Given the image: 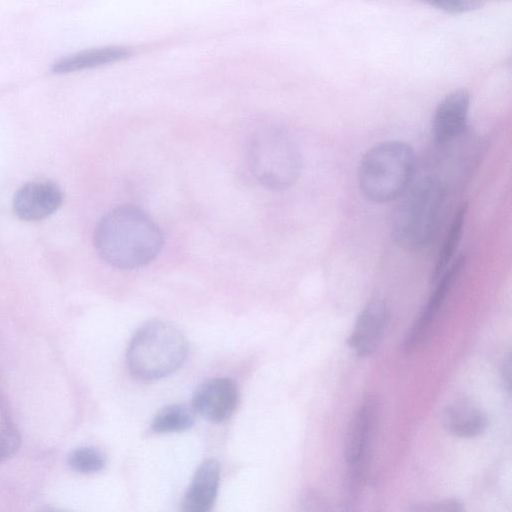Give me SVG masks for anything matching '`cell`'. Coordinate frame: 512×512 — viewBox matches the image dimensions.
Here are the masks:
<instances>
[{
	"instance_id": "3",
	"label": "cell",
	"mask_w": 512,
	"mask_h": 512,
	"mask_svg": "<svg viewBox=\"0 0 512 512\" xmlns=\"http://www.w3.org/2000/svg\"><path fill=\"white\" fill-rule=\"evenodd\" d=\"M415 170L413 148L402 141H385L365 153L358 171V187L374 203L393 201L410 186Z\"/></svg>"
},
{
	"instance_id": "5",
	"label": "cell",
	"mask_w": 512,
	"mask_h": 512,
	"mask_svg": "<svg viewBox=\"0 0 512 512\" xmlns=\"http://www.w3.org/2000/svg\"><path fill=\"white\" fill-rule=\"evenodd\" d=\"M187 352V340L176 326L153 320L133 336L127 351L128 369L142 380L162 378L183 364Z\"/></svg>"
},
{
	"instance_id": "6",
	"label": "cell",
	"mask_w": 512,
	"mask_h": 512,
	"mask_svg": "<svg viewBox=\"0 0 512 512\" xmlns=\"http://www.w3.org/2000/svg\"><path fill=\"white\" fill-rule=\"evenodd\" d=\"M64 193L51 180H33L23 184L14 194L12 208L15 216L23 221L43 220L62 205Z\"/></svg>"
},
{
	"instance_id": "11",
	"label": "cell",
	"mask_w": 512,
	"mask_h": 512,
	"mask_svg": "<svg viewBox=\"0 0 512 512\" xmlns=\"http://www.w3.org/2000/svg\"><path fill=\"white\" fill-rule=\"evenodd\" d=\"M470 107L467 90L454 91L438 104L432 120V137L437 144H445L459 137L466 129Z\"/></svg>"
},
{
	"instance_id": "14",
	"label": "cell",
	"mask_w": 512,
	"mask_h": 512,
	"mask_svg": "<svg viewBox=\"0 0 512 512\" xmlns=\"http://www.w3.org/2000/svg\"><path fill=\"white\" fill-rule=\"evenodd\" d=\"M130 54L129 50L118 46H108L84 50L56 61L51 70L56 74H66L95 68L120 61Z\"/></svg>"
},
{
	"instance_id": "17",
	"label": "cell",
	"mask_w": 512,
	"mask_h": 512,
	"mask_svg": "<svg viewBox=\"0 0 512 512\" xmlns=\"http://www.w3.org/2000/svg\"><path fill=\"white\" fill-rule=\"evenodd\" d=\"M20 445V434L7 405L0 399V463L12 457Z\"/></svg>"
},
{
	"instance_id": "18",
	"label": "cell",
	"mask_w": 512,
	"mask_h": 512,
	"mask_svg": "<svg viewBox=\"0 0 512 512\" xmlns=\"http://www.w3.org/2000/svg\"><path fill=\"white\" fill-rule=\"evenodd\" d=\"M67 462L71 470L80 474H93L106 465L105 454L94 447H79L71 451Z\"/></svg>"
},
{
	"instance_id": "19",
	"label": "cell",
	"mask_w": 512,
	"mask_h": 512,
	"mask_svg": "<svg viewBox=\"0 0 512 512\" xmlns=\"http://www.w3.org/2000/svg\"><path fill=\"white\" fill-rule=\"evenodd\" d=\"M448 13H466L480 8L485 0H420Z\"/></svg>"
},
{
	"instance_id": "10",
	"label": "cell",
	"mask_w": 512,
	"mask_h": 512,
	"mask_svg": "<svg viewBox=\"0 0 512 512\" xmlns=\"http://www.w3.org/2000/svg\"><path fill=\"white\" fill-rule=\"evenodd\" d=\"M389 321L387 305L378 299L372 300L361 310L354 329L347 339L351 350L359 357L373 353Z\"/></svg>"
},
{
	"instance_id": "9",
	"label": "cell",
	"mask_w": 512,
	"mask_h": 512,
	"mask_svg": "<svg viewBox=\"0 0 512 512\" xmlns=\"http://www.w3.org/2000/svg\"><path fill=\"white\" fill-rule=\"evenodd\" d=\"M465 262L466 258L464 255L457 257L435 281L436 286L426 306L423 308L405 337L403 349L406 353L417 348L429 332L432 322L464 268Z\"/></svg>"
},
{
	"instance_id": "2",
	"label": "cell",
	"mask_w": 512,
	"mask_h": 512,
	"mask_svg": "<svg viewBox=\"0 0 512 512\" xmlns=\"http://www.w3.org/2000/svg\"><path fill=\"white\" fill-rule=\"evenodd\" d=\"M246 157L253 178L268 190L291 187L302 170L297 143L289 132L275 125L258 128L250 135Z\"/></svg>"
},
{
	"instance_id": "20",
	"label": "cell",
	"mask_w": 512,
	"mask_h": 512,
	"mask_svg": "<svg viewBox=\"0 0 512 512\" xmlns=\"http://www.w3.org/2000/svg\"><path fill=\"white\" fill-rule=\"evenodd\" d=\"M420 511L432 512H460L463 510L462 503L456 499L443 500L436 503H431L428 506L416 508Z\"/></svg>"
},
{
	"instance_id": "1",
	"label": "cell",
	"mask_w": 512,
	"mask_h": 512,
	"mask_svg": "<svg viewBox=\"0 0 512 512\" xmlns=\"http://www.w3.org/2000/svg\"><path fill=\"white\" fill-rule=\"evenodd\" d=\"M93 240L99 257L123 270L149 264L164 246L160 227L134 205H121L104 214L95 227Z\"/></svg>"
},
{
	"instance_id": "4",
	"label": "cell",
	"mask_w": 512,
	"mask_h": 512,
	"mask_svg": "<svg viewBox=\"0 0 512 512\" xmlns=\"http://www.w3.org/2000/svg\"><path fill=\"white\" fill-rule=\"evenodd\" d=\"M446 189L435 176L410 184L402 195L393 221V238L405 250L417 251L433 239L440 220Z\"/></svg>"
},
{
	"instance_id": "7",
	"label": "cell",
	"mask_w": 512,
	"mask_h": 512,
	"mask_svg": "<svg viewBox=\"0 0 512 512\" xmlns=\"http://www.w3.org/2000/svg\"><path fill=\"white\" fill-rule=\"evenodd\" d=\"M374 404L363 403L356 412L345 445L348 465V489L355 492L363 476L364 462L374 426Z\"/></svg>"
},
{
	"instance_id": "8",
	"label": "cell",
	"mask_w": 512,
	"mask_h": 512,
	"mask_svg": "<svg viewBox=\"0 0 512 512\" xmlns=\"http://www.w3.org/2000/svg\"><path fill=\"white\" fill-rule=\"evenodd\" d=\"M238 389L229 378L216 377L202 383L194 392V410L215 423L227 420L238 403Z\"/></svg>"
},
{
	"instance_id": "15",
	"label": "cell",
	"mask_w": 512,
	"mask_h": 512,
	"mask_svg": "<svg viewBox=\"0 0 512 512\" xmlns=\"http://www.w3.org/2000/svg\"><path fill=\"white\" fill-rule=\"evenodd\" d=\"M467 213L468 205L467 203H463L454 214L451 225L436 259L431 276L432 282H435L439 278L452 260L458 243L461 240Z\"/></svg>"
},
{
	"instance_id": "12",
	"label": "cell",
	"mask_w": 512,
	"mask_h": 512,
	"mask_svg": "<svg viewBox=\"0 0 512 512\" xmlns=\"http://www.w3.org/2000/svg\"><path fill=\"white\" fill-rule=\"evenodd\" d=\"M220 481V467L216 460L204 461L196 470L183 500L188 512L209 511L215 501Z\"/></svg>"
},
{
	"instance_id": "21",
	"label": "cell",
	"mask_w": 512,
	"mask_h": 512,
	"mask_svg": "<svg viewBox=\"0 0 512 512\" xmlns=\"http://www.w3.org/2000/svg\"><path fill=\"white\" fill-rule=\"evenodd\" d=\"M502 377H503V381H504L507 391L510 392V386H511V356H510V353L507 354V356L503 362Z\"/></svg>"
},
{
	"instance_id": "13",
	"label": "cell",
	"mask_w": 512,
	"mask_h": 512,
	"mask_svg": "<svg viewBox=\"0 0 512 512\" xmlns=\"http://www.w3.org/2000/svg\"><path fill=\"white\" fill-rule=\"evenodd\" d=\"M442 423L446 431L456 437L473 438L485 431L488 421L480 409L460 401L444 409Z\"/></svg>"
},
{
	"instance_id": "16",
	"label": "cell",
	"mask_w": 512,
	"mask_h": 512,
	"mask_svg": "<svg viewBox=\"0 0 512 512\" xmlns=\"http://www.w3.org/2000/svg\"><path fill=\"white\" fill-rule=\"evenodd\" d=\"M194 424V412L182 404L162 408L154 417L151 427L156 433L180 432Z\"/></svg>"
}]
</instances>
